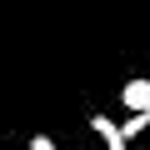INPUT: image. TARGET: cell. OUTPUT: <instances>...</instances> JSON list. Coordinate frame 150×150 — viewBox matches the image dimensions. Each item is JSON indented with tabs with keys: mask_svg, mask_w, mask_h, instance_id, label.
I'll use <instances>...</instances> for the list:
<instances>
[{
	"mask_svg": "<svg viewBox=\"0 0 150 150\" xmlns=\"http://www.w3.org/2000/svg\"><path fill=\"white\" fill-rule=\"evenodd\" d=\"M30 150H55V140H50V135H35V140H30Z\"/></svg>",
	"mask_w": 150,
	"mask_h": 150,
	"instance_id": "obj_4",
	"label": "cell"
},
{
	"mask_svg": "<svg viewBox=\"0 0 150 150\" xmlns=\"http://www.w3.org/2000/svg\"><path fill=\"white\" fill-rule=\"evenodd\" d=\"M90 130L105 140V150H125V145H130V140H125V130H120L110 115H90Z\"/></svg>",
	"mask_w": 150,
	"mask_h": 150,
	"instance_id": "obj_1",
	"label": "cell"
},
{
	"mask_svg": "<svg viewBox=\"0 0 150 150\" xmlns=\"http://www.w3.org/2000/svg\"><path fill=\"white\" fill-rule=\"evenodd\" d=\"M125 105H130V115H150V80H130L125 85Z\"/></svg>",
	"mask_w": 150,
	"mask_h": 150,
	"instance_id": "obj_2",
	"label": "cell"
},
{
	"mask_svg": "<svg viewBox=\"0 0 150 150\" xmlns=\"http://www.w3.org/2000/svg\"><path fill=\"white\" fill-rule=\"evenodd\" d=\"M120 130H125V140H135L140 130H150V115H130V120H120Z\"/></svg>",
	"mask_w": 150,
	"mask_h": 150,
	"instance_id": "obj_3",
	"label": "cell"
}]
</instances>
